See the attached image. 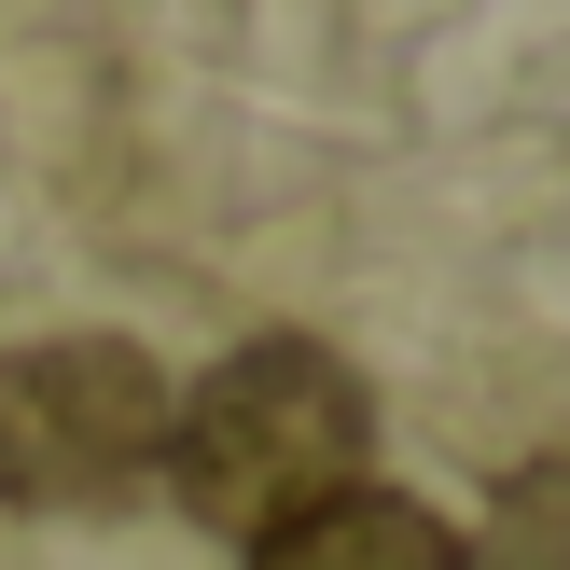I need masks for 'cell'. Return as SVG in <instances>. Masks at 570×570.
Returning a JSON list of instances; mask_svg holds the SVG:
<instances>
[{
  "instance_id": "6da1fadb",
  "label": "cell",
  "mask_w": 570,
  "mask_h": 570,
  "mask_svg": "<svg viewBox=\"0 0 570 570\" xmlns=\"http://www.w3.org/2000/svg\"><path fill=\"white\" fill-rule=\"evenodd\" d=\"M362 460H376V404H362V376L321 348V334H250V348H223L195 390H167V488H181L195 529H223V543H265V529H293L306 501L362 488Z\"/></svg>"
},
{
  "instance_id": "7a4b0ae2",
  "label": "cell",
  "mask_w": 570,
  "mask_h": 570,
  "mask_svg": "<svg viewBox=\"0 0 570 570\" xmlns=\"http://www.w3.org/2000/svg\"><path fill=\"white\" fill-rule=\"evenodd\" d=\"M167 460V362L139 334H28L0 348V501L111 515Z\"/></svg>"
},
{
  "instance_id": "3957f363",
  "label": "cell",
  "mask_w": 570,
  "mask_h": 570,
  "mask_svg": "<svg viewBox=\"0 0 570 570\" xmlns=\"http://www.w3.org/2000/svg\"><path fill=\"white\" fill-rule=\"evenodd\" d=\"M250 570H460V529H445L417 488H376V473H362V488L306 501L293 529H265Z\"/></svg>"
},
{
  "instance_id": "277c9868",
  "label": "cell",
  "mask_w": 570,
  "mask_h": 570,
  "mask_svg": "<svg viewBox=\"0 0 570 570\" xmlns=\"http://www.w3.org/2000/svg\"><path fill=\"white\" fill-rule=\"evenodd\" d=\"M460 570H570V460H515L473 515Z\"/></svg>"
}]
</instances>
